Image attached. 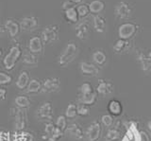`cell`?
Instances as JSON below:
<instances>
[{
	"mask_svg": "<svg viewBox=\"0 0 151 141\" xmlns=\"http://www.w3.org/2000/svg\"><path fill=\"white\" fill-rule=\"evenodd\" d=\"M93 60L97 65H104L106 64L107 56L101 50H96L93 53Z\"/></svg>",
	"mask_w": 151,
	"mask_h": 141,
	"instance_id": "cell-28",
	"label": "cell"
},
{
	"mask_svg": "<svg viewBox=\"0 0 151 141\" xmlns=\"http://www.w3.org/2000/svg\"><path fill=\"white\" fill-rule=\"evenodd\" d=\"M56 127L63 132L66 131V129H67V120H66L65 116H58V119H57V121H56Z\"/></svg>",
	"mask_w": 151,
	"mask_h": 141,
	"instance_id": "cell-33",
	"label": "cell"
},
{
	"mask_svg": "<svg viewBox=\"0 0 151 141\" xmlns=\"http://www.w3.org/2000/svg\"><path fill=\"white\" fill-rule=\"evenodd\" d=\"M12 78L11 75L0 71V85L9 84L12 82Z\"/></svg>",
	"mask_w": 151,
	"mask_h": 141,
	"instance_id": "cell-37",
	"label": "cell"
},
{
	"mask_svg": "<svg viewBox=\"0 0 151 141\" xmlns=\"http://www.w3.org/2000/svg\"><path fill=\"white\" fill-rule=\"evenodd\" d=\"M72 7H75V5L73 3H71L69 0H66V1H64L63 3V5H61V9H63V11L65 10H67V9H70V8H72Z\"/></svg>",
	"mask_w": 151,
	"mask_h": 141,
	"instance_id": "cell-40",
	"label": "cell"
},
{
	"mask_svg": "<svg viewBox=\"0 0 151 141\" xmlns=\"http://www.w3.org/2000/svg\"><path fill=\"white\" fill-rule=\"evenodd\" d=\"M101 122L105 127H111L113 125V117L111 115H103L101 116Z\"/></svg>",
	"mask_w": 151,
	"mask_h": 141,
	"instance_id": "cell-38",
	"label": "cell"
},
{
	"mask_svg": "<svg viewBox=\"0 0 151 141\" xmlns=\"http://www.w3.org/2000/svg\"><path fill=\"white\" fill-rule=\"evenodd\" d=\"M106 20L100 15L93 16V29L98 33H104L106 30Z\"/></svg>",
	"mask_w": 151,
	"mask_h": 141,
	"instance_id": "cell-22",
	"label": "cell"
},
{
	"mask_svg": "<svg viewBox=\"0 0 151 141\" xmlns=\"http://www.w3.org/2000/svg\"><path fill=\"white\" fill-rule=\"evenodd\" d=\"M29 75H28V72L26 71V70H24V71H22L20 73V75H19V77L17 79L16 81V86L17 88L19 89H25L27 86L28 82H29Z\"/></svg>",
	"mask_w": 151,
	"mask_h": 141,
	"instance_id": "cell-25",
	"label": "cell"
},
{
	"mask_svg": "<svg viewBox=\"0 0 151 141\" xmlns=\"http://www.w3.org/2000/svg\"><path fill=\"white\" fill-rule=\"evenodd\" d=\"M60 27L58 25H48L42 30L41 39L44 45H50L59 40Z\"/></svg>",
	"mask_w": 151,
	"mask_h": 141,
	"instance_id": "cell-3",
	"label": "cell"
},
{
	"mask_svg": "<svg viewBox=\"0 0 151 141\" xmlns=\"http://www.w3.org/2000/svg\"><path fill=\"white\" fill-rule=\"evenodd\" d=\"M102 127L98 121H93L87 130V137L90 141H98L101 136Z\"/></svg>",
	"mask_w": 151,
	"mask_h": 141,
	"instance_id": "cell-10",
	"label": "cell"
},
{
	"mask_svg": "<svg viewBox=\"0 0 151 141\" xmlns=\"http://www.w3.org/2000/svg\"><path fill=\"white\" fill-rule=\"evenodd\" d=\"M0 3H1V0H0Z\"/></svg>",
	"mask_w": 151,
	"mask_h": 141,
	"instance_id": "cell-47",
	"label": "cell"
},
{
	"mask_svg": "<svg viewBox=\"0 0 151 141\" xmlns=\"http://www.w3.org/2000/svg\"><path fill=\"white\" fill-rule=\"evenodd\" d=\"M137 31V25L131 22H126L118 27V36L120 39L129 40Z\"/></svg>",
	"mask_w": 151,
	"mask_h": 141,
	"instance_id": "cell-4",
	"label": "cell"
},
{
	"mask_svg": "<svg viewBox=\"0 0 151 141\" xmlns=\"http://www.w3.org/2000/svg\"><path fill=\"white\" fill-rule=\"evenodd\" d=\"M4 27H5V29H6V31H8L9 35L11 36L12 38L16 37L19 33V31L21 30L19 23L16 22L14 19H12V18H9V19H7L4 24Z\"/></svg>",
	"mask_w": 151,
	"mask_h": 141,
	"instance_id": "cell-12",
	"label": "cell"
},
{
	"mask_svg": "<svg viewBox=\"0 0 151 141\" xmlns=\"http://www.w3.org/2000/svg\"><path fill=\"white\" fill-rule=\"evenodd\" d=\"M28 49L33 54H40L44 49V43L41 39V36H33L28 41Z\"/></svg>",
	"mask_w": 151,
	"mask_h": 141,
	"instance_id": "cell-11",
	"label": "cell"
},
{
	"mask_svg": "<svg viewBox=\"0 0 151 141\" xmlns=\"http://www.w3.org/2000/svg\"><path fill=\"white\" fill-rule=\"evenodd\" d=\"M138 60L140 61L142 68L144 71L151 69V49L147 52H141L138 54Z\"/></svg>",
	"mask_w": 151,
	"mask_h": 141,
	"instance_id": "cell-19",
	"label": "cell"
},
{
	"mask_svg": "<svg viewBox=\"0 0 151 141\" xmlns=\"http://www.w3.org/2000/svg\"><path fill=\"white\" fill-rule=\"evenodd\" d=\"M6 32V29H5L4 26H0V36H2L3 34H5Z\"/></svg>",
	"mask_w": 151,
	"mask_h": 141,
	"instance_id": "cell-43",
	"label": "cell"
},
{
	"mask_svg": "<svg viewBox=\"0 0 151 141\" xmlns=\"http://www.w3.org/2000/svg\"><path fill=\"white\" fill-rule=\"evenodd\" d=\"M60 87V81L59 78L50 77L44 81L42 90L45 93H53L57 92Z\"/></svg>",
	"mask_w": 151,
	"mask_h": 141,
	"instance_id": "cell-8",
	"label": "cell"
},
{
	"mask_svg": "<svg viewBox=\"0 0 151 141\" xmlns=\"http://www.w3.org/2000/svg\"><path fill=\"white\" fill-rule=\"evenodd\" d=\"M42 83L38 81L37 79H32L28 82L27 86V93H30V94H36V93H39L42 90Z\"/></svg>",
	"mask_w": 151,
	"mask_h": 141,
	"instance_id": "cell-27",
	"label": "cell"
},
{
	"mask_svg": "<svg viewBox=\"0 0 151 141\" xmlns=\"http://www.w3.org/2000/svg\"><path fill=\"white\" fill-rule=\"evenodd\" d=\"M2 54H3V50H2V48H1V46H0V57L2 56Z\"/></svg>",
	"mask_w": 151,
	"mask_h": 141,
	"instance_id": "cell-46",
	"label": "cell"
},
{
	"mask_svg": "<svg viewBox=\"0 0 151 141\" xmlns=\"http://www.w3.org/2000/svg\"><path fill=\"white\" fill-rule=\"evenodd\" d=\"M96 91L98 94L102 96H107L109 94L112 93L113 85L111 82L106 81V80H99L96 87Z\"/></svg>",
	"mask_w": 151,
	"mask_h": 141,
	"instance_id": "cell-15",
	"label": "cell"
},
{
	"mask_svg": "<svg viewBox=\"0 0 151 141\" xmlns=\"http://www.w3.org/2000/svg\"><path fill=\"white\" fill-rule=\"evenodd\" d=\"M27 126V115L24 109H18L15 113V128L22 131Z\"/></svg>",
	"mask_w": 151,
	"mask_h": 141,
	"instance_id": "cell-16",
	"label": "cell"
},
{
	"mask_svg": "<svg viewBox=\"0 0 151 141\" xmlns=\"http://www.w3.org/2000/svg\"><path fill=\"white\" fill-rule=\"evenodd\" d=\"M78 116V109H77V105L75 103H70V104L66 108L65 111V116L67 119H75L76 116Z\"/></svg>",
	"mask_w": 151,
	"mask_h": 141,
	"instance_id": "cell-31",
	"label": "cell"
},
{
	"mask_svg": "<svg viewBox=\"0 0 151 141\" xmlns=\"http://www.w3.org/2000/svg\"><path fill=\"white\" fill-rule=\"evenodd\" d=\"M19 25L23 31H33L39 27V19L36 16L27 15L21 18Z\"/></svg>",
	"mask_w": 151,
	"mask_h": 141,
	"instance_id": "cell-6",
	"label": "cell"
},
{
	"mask_svg": "<svg viewBox=\"0 0 151 141\" xmlns=\"http://www.w3.org/2000/svg\"><path fill=\"white\" fill-rule=\"evenodd\" d=\"M76 35L80 40H85L89 34V24L87 21L80 22L75 29Z\"/></svg>",
	"mask_w": 151,
	"mask_h": 141,
	"instance_id": "cell-18",
	"label": "cell"
},
{
	"mask_svg": "<svg viewBox=\"0 0 151 141\" xmlns=\"http://www.w3.org/2000/svg\"><path fill=\"white\" fill-rule=\"evenodd\" d=\"M119 135H120L119 130H117L115 128H111L107 132V134L105 135V141H116L119 138Z\"/></svg>",
	"mask_w": 151,
	"mask_h": 141,
	"instance_id": "cell-32",
	"label": "cell"
},
{
	"mask_svg": "<svg viewBox=\"0 0 151 141\" xmlns=\"http://www.w3.org/2000/svg\"><path fill=\"white\" fill-rule=\"evenodd\" d=\"M36 116L39 119H51L53 116V106L50 102H45L38 108Z\"/></svg>",
	"mask_w": 151,
	"mask_h": 141,
	"instance_id": "cell-9",
	"label": "cell"
},
{
	"mask_svg": "<svg viewBox=\"0 0 151 141\" xmlns=\"http://www.w3.org/2000/svg\"><path fill=\"white\" fill-rule=\"evenodd\" d=\"M147 126H148V129H149V130H150V132H151V121H148Z\"/></svg>",
	"mask_w": 151,
	"mask_h": 141,
	"instance_id": "cell-45",
	"label": "cell"
},
{
	"mask_svg": "<svg viewBox=\"0 0 151 141\" xmlns=\"http://www.w3.org/2000/svg\"><path fill=\"white\" fill-rule=\"evenodd\" d=\"M69 1L71 3H73L74 5H75V4H80V3L82 2V0H69Z\"/></svg>",
	"mask_w": 151,
	"mask_h": 141,
	"instance_id": "cell-44",
	"label": "cell"
},
{
	"mask_svg": "<svg viewBox=\"0 0 151 141\" xmlns=\"http://www.w3.org/2000/svg\"><path fill=\"white\" fill-rule=\"evenodd\" d=\"M97 100V94L96 92L87 94V95H80L78 96V102L80 104H84L87 106H91L96 103Z\"/></svg>",
	"mask_w": 151,
	"mask_h": 141,
	"instance_id": "cell-21",
	"label": "cell"
},
{
	"mask_svg": "<svg viewBox=\"0 0 151 141\" xmlns=\"http://www.w3.org/2000/svg\"><path fill=\"white\" fill-rule=\"evenodd\" d=\"M108 111L110 112V114L115 116H119L123 113V106L121 102L117 100H111L110 101L108 104Z\"/></svg>",
	"mask_w": 151,
	"mask_h": 141,
	"instance_id": "cell-20",
	"label": "cell"
},
{
	"mask_svg": "<svg viewBox=\"0 0 151 141\" xmlns=\"http://www.w3.org/2000/svg\"><path fill=\"white\" fill-rule=\"evenodd\" d=\"M15 104L20 109H27L30 106V101L26 96H18L15 98Z\"/></svg>",
	"mask_w": 151,
	"mask_h": 141,
	"instance_id": "cell-29",
	"label": "cell"
},
{
	"mask_svg": "<svg viewBox=\"0 0 151 141\" xmlns=\"http://www.w3.org/2000/svg\"><path fill=\"white\" fill-rule=\"evenodd\" d=\"M22 56V50L19 46H12L3 60L4 67L7 70H12L15 67L18 60Z\"/></svg>",
	"mask_w": 151,
	"mask_h": 141,
	"instance_id": "cell-2",
	"label": "cell"
},
{
	"mask_svg": "<svg viewBox=\"0 0 151 141\" xmlns=\"http://www.w3.org/2000/svg\"><path fill=\"white\" fill-rule=\"evenodd\" d=\"M88 6L90 12L93 13V14H97L105 9V3L102 0H93V1L90 2Z\"/></svg>",
	"mask_w": 151,
	"mask_h": 141,
	"instance_id": "cell-23",
	"label": "cell"
},
{
	"mask_svg": "<svg viewBox=\"0 0 151 141\" xmlns=\"http://www.w3.org/2000/svg\"><path fill=\"white\" fill-rule=\"evenodd\" d=\"M79 67L81 73L86 76H96L99 73V69L96 65L87 62H81L79 64Z\"/></svg>",
	"mask_w": 151,
	"mask_h": 141,
	"instance_id": "cell-14",
	"label": "cell"
},
{
	"mask_svg": "<svg viewBox=\"0 0 151 141\" xmlns=\"http://www.w3.org/2000/svg\"><path fill=\"white\" fill-rule=\"evenodd\" d=\"M23 63L28 65V67H36L39 63L38 57L31 52H27L23 55Z\"/></svg>",
	"mask_w": 151,
	"mask_h": 141,
	"instance_id": "cell-26",
	"label": "cell"
},
{
	"mask_svg": "<svg viewBox=\"0 0 151 141\" xmlns=\"http://www.w3.org/2000/svg\"><path fill=\"white\" fill-rule=\"evenodd\" d=\"M94 90L90 82H83L79 87V93L80 95H87V94L93 93Z\"/></svg>",
	"mask_w": 151,
	"mask_h": 141,
	"instance_id": "cell-34",
	"label": "cell"
},
{
	"mask_svg": "<svg viewBox=\"0 0 151 141\" xmlns=\"http://www.w3.org/2000/svg\"><path fill=\"white\" fill-rule=\"evenodd\" d=\"M112 49L116 54H124L130 49V43L129 42V40L118 39L113 44Z\"/></svg>",
	"mask_w": 151,
	"mask_h": 141,
	"instance_id": "cell-13",
	"label": "cell"
},
{
	"mask_svg": "<svg viewBox=\"0 0 151 141\" xmlns=\"http://www.w3.org/2000/svg\"><path fill=\"white\" fill-rule=\"evenodd\" d=\"M77 109H78V115L81 116H87L90 115V108L87 105L84 104H79L77 105Z\"/></svg>",
	"mask_w": 151,
	"mask_h": 141,
	"instance_id": "cell-36",
	"label": "cell"
},
{
	"mask_svg": "<svg viewBox=\"0 0 151 141\" xmlns=\"http://www.w3.org/2000/svg\"><path fill=\"white\" fill-rule=\"evenodd\" d=\"M132 10L129 3L125 1L118 2L114 7V15L121 20H127L131 16Z\"/></svg>",
	"mask_w": 151,
	"mask_h": 141,
	"instance_id": "cell-5",
	"label": "cell"
},
{
	"mask_svg": "<svg viewBox=\"0 0 151 141\" xmlns=\"http://www.w3.org/2000/svg\"><path fill=\"white\" fill-rule=\"evenodd\" d=\"M67 133L69 134L70 136H72L73 138L77 139V140H81L84 137V132L82 128L77 123H73L67 126Z\"/></svg>",
	"mask_w": 151,
	"mask_h": 141,
	"instance_id": "cell-17",
	"label": "cell"
},
{
	"mask_svg": "<svg viewBox=\"0 0 151 141\" xmlns=\"http://www.w3.org/2000/svg\"><path fill=\"white\" fill-rule=\"evenodd\" d=\"M122 141H142L140 131L138 130V127H137L135 122H129V124L127 125L126 134L122 138Z\"/></svg>",
	"mask_w": 151,
	"mask_h": 141,
	"instance_id": "cell-7",
	"label": "cell"
},
{
	"mask_svg": "<svg viewBox=\"0 0 151 141\" xmlns=\"http://www.w3.org/2000/svg\"><path fill=\"white\" fill-rule=\"evenodd\" d=\"M77 11H78L79 18H85V17H87L88 14L90 13L89 6L85 5V4H80V5H78L77 7Z\"/></svg>",
	"mask_w": 151,
	"mask_h": 141,
	"instance_id": "cell-35",
	"label": "cell"
},
{
	"mask_svg": "<svg viewBox=\"0 0 151 141\" xmlns=\"http://www.w3.org/2000/svg\"><path fill=\"white\" fill-rule=\"evenodd\" d=\"M64 17H65V19L70 23H78V19H79V16H78V11H77V8L72 7L70 9H67V10H65Z\"/></svg>",
	"mask_w": 151,
	"mask_h": 141,
	"instance_id": "cell-24",
	"label": "cell"
},
{
	"mask_svg": "<svg viewBox=\"0 0 151 141\" xmlns=\"http://www.w3.org/2000/svg\"><path fill=\"white\" fill-rule=\"evenodd\" d=\"M140 134H141V140L142 141H150V137H149V135L146 132L140 131Z\"/></svg>",
	"mask_w": 151,
	"mask_h": 141,
	"instance_id": "cell-41",
	"label": "cell"
},
{
	"mask_svg": "<svg viewBox=\"0 0 151 141\" xmlns=\"http://www.w3.org/2000/svg\"><path fill=\"white\" fill-rule=\"evenodd\" d=\"M78 54V48L75 42L71 41L65 46L64 49L59 56L58 63L60 67H67Z\"/></svg>",
	"mask_w": 151,
	"mask_h": 141,
	"instance_id": "cell-1",
	"label": "cell"
},
{
	"mask_svg": "<svg viewBox=\"0 0 151 141\" xmlns=\"http://www.w3.org/2000/svg\"><path fill=\"white\" fill-rule=\"evenodd\" d=\"M56 129L55 124H53L52 122H49V123H46L45 127V134L42 135V138L45 139L46 141L48 140L52 135H53L54 132Z\"/></svg>",
	"mask_w": 151,
	"mask_h": 141,
	"instance_id": "cell-30",
	"label": "cell"
},
{
	"mask_svg": "<svg viewBox=\"0 0 151 141\" xmlns=\"http://www.w3.org/2000/svg\"><path fill=\"white\" fill-rule=\"evenodd\" d=\"M7 96V90L2 87H0V101H4Z\"/></svg>",
	"mask_w": 151,
	"mask_h": 141,
	"instance_id": "cell-42",
	"label": "cell"
},
{
	"mask_svg": "<svg viewBox=\"0 0 151 141\" xmlns=\"http://www.w3.org/2000/svg\"><path fill=\"white\" fill-rule=\"evenodd\" d=\"M20 140L21 141H33V136L29 133L25 132V133H22L20 136Z\"/></svg>",
	"mask_w": 151,
	"mask_h": 141,
	"instance_id": "cell-39",
	"label": "cell"
}]
</instances>
